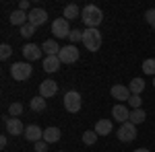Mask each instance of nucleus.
<instances>
[{
	"label": "nucleus",
	"mask_w": 155,
	"mask_h": 152,
	"mask_svg": "<svg viewBox=\"0 0 155 152\" xmlns=\"http://www.w3.org/2000/svg\"><path fill=\"white\" fill-rule=\"evenodd\" d=\"M81 21L87 25V29H97V25H101V21H104V12L95 4H87L81 11Z\"/></svg>",
	"instance_id": "obj_1"
},
{
	"label": "nucleus",
	"mask_w": 155,
	"mask_h": 152,
	"mask_svg": "<svg viewBox=\"0 0 155 152\" xmlns=\"http://www.w3.org/2000/svg\"><path fill=\"white\" fill-rule=\"evenodd\" d=\"M83 45L89 51H97L101 47V33L97 29H85L83 31Z\"/></svg>",
	"instance_id": "obj_2"
},
{
	"label": "nucleus",
	"mask_w": 155,
	"mask_h": 152,
	"mask_svg": "<svg viewBox=\"0 0 155 152\" xmlns=\"http://www.w3.org/2000/svg\"><path fill=\"white\" fill-rule=\"evenodd\" d=\"M33 74V68H31V64L29 62H17V64H12L11 66V76L15 80H27L29 76Z\"/></svg>",
	"instance_id": "obj_3"
},
{
	"label": "nucleus",
	"mask_w": 155,
	"mask_h": 152,
	"mask_svg": "<svg viewBox=\"0 0 155 152\" xmlns=\"http://www.w3.org/2000/svg\"><path fill=\"white\" fill-rule=\"evenodd\" d=\"M116 136H118L120 142H132L137 138V126L130 123V121H126V123H122L116 132Z\"/></svg>",
	"instance_id": "obj_4"
},
{
	"label": "nucleus",
	"mask_w": 155,
	"mask_h": 152,
	"mask_svg": "<svg viewBox=\"0 0 155 152\" xmlns=\"http://www.w3.org/2000/svg\"><path fill=\"white\" fill-rule=\"evenodd\" d=\"M81 105H83V101H81V95L77 93V91H68V93L64 95V107H66V111L77 113L81 109Z\"/></svg>",
	"instance_id": "obj_5"
},
{
	"label": "nucleus",
	"mask_w": 155,
	"mask_h": 152,
	"mask_svg": "<svg viewBox=\"0 0 155 152\" xmlns=\"http://www.w3.org/2000/svg\"><path fill=\"white\" fill-rule=\"evenodd\" d=\"M52 33L56 39H64V37L71 35V27H68V21L66 19H56L52 23Z\"/></svg>",
	"instance_id": "obj_6"
},
{
	"label": "nucleus",
	"mask_w": 155,
	"mask_h": 152,
	"mask_svg": "<svg viewBox=\"0 0 155 152\" xmlns=\"http://www.w3.org/2000/svg\"><path fill=\"white\" fill-rule=\"evenodd\" d=\"M58 58L62 64H74L77 60H79V49L74 45H64L62 49H60Z\"/></svg>",
	"instance_id": "obj_7"
},
{
	"label": "nucleus",
	"mask_w": 155,
	"mask_h": 152,
	"mask_svg": "<svg viewBox=\"0 0 155 152\" xmlns=\"http://www.w3.org/2000/svg\"><path fill=\"white\" fill-rule=\"evenodd\" d=\"M46 21H48V12L44 11V8H31L29 11V23L33 25V27L46 25Z\"/></svg>",
	"instance_id": "obj_8"
},
{
	"label": "nucleus",
	"mask_w": 155,
	"mask_h": 152,
	"mask_svg": "<svg viewBox=\"0 0 155 152\" xmlns=\"http://www.w3.org/2000/svg\"><path fill=\"white\" fill-rule=\"evenodd\" d=\"M6 132H8L11 136H21V134H25L23 121H21L19 117H11V119H6Z\"/></svg>",
	"instance_id": "obj_9"
},
{
	"label": "nucleus",
	"mask_w": 155,
	"mask_h": 152,
	"mask_svg": "<svg viewBox=\"0 0 155 152\" xmlns=\"http://www.w3.org/2000/svg\"><path fill=\"white\" fill-rule=\"evenodd\" d=\"M23 136H25V140H27V142H33V144H35V142L44 140V129L39 128V126H27Z\"/></svg>",
	"instance_id": "obj_10"
},
{
	"label": "nucleus",
	"mask_w": 155,
	"mask_h": 152,
	"mask_svg": "<svg viewBox=\"0 0 155 152\" xmlns=\"http://www.w3.org/2000/svg\"><path fill=\"white\" fill-rule=\"evenodd\" d=\"M56 93H58L56 80H44L41 84H39V95H41L44 99H50V97H54Z\"/></svg>",
	"instance_id": "obj_11"
},
{
	"label": "nucleus",
	"mask_w": 155,
	"mask_h": 152,
	"mask_svg": "<svg viewBox=\"0 0 155 152\" xmlns=\"http://www.w3.org/2000/svg\"><path fill=\"white\" fill-rule=\"evenodd\" d=\"M41 47L35 45V43H27V45H23V56L25 60H29V62H33V60H39L41 58Z\"/></svg>",
	"instance_id": "obj_12"
},
{
	"label": "nucleus",
	"mask_w": 155,
	"mask_h": 152,
	"mask_svg": "<svg viewBox=\"0 0 155 152\" xmlns=\"http://www.w3.org/2000/svg\"><path fill=\"white\" fill-rule=\"evenodd\" d=\"M130 88L128 86H124V84H114L112 86V97L114 99H118V101H128L130 99Z\"/></svg>",
	"instance_id": "obj_13"
},
{
	"label": "nucleus",
	"mask_w": 155,
	"mask_h": 152,
	"mask_svg": "<svg viewBox=\"0 0 155 152\" xmlns=\"http://www.w3.org/2000/svg\"><path fill=\"white\" fill-rule=\"evenodd\" d=\"M112 117H114L116 121H120V123H126L128 117H130V111H128L124 105H114V109H112Z\"/></svg>",
	"instance_id": "obj_14"
},
{
	"label": "nucleus",
	"mask_w": 155,
	"mask_h": 152,
	"mask_svg": "<svg viewBox=\"0 0 155 152\" xmlns=\"http://www.w3.org/2000/svg\"><path fill=\"white\" fill-rule=\"evenodd\" d=\"M60 64H62V62H60L58 56H46L44 66H41V68H44V72H50V74H52V72H58Z\"/></svg>",
	"instance_id": "obj_15"
},
{
	"label": "nucleus",
	"mask_w": 155,
	"mask_h": 152,
	"mask_svg": "<svg viewBox=\"0 0 155 152\" xmlns=\"http://www.w3.org/2000/svg\"><path fill=\"white\" fill-rule=\"evenodd\" d=\"M41 49L46 51V56H58L62 47L58 45V41H56V39H46V41H44V45H41Z\"/></svg>",
	"instance_id": "obj_16"
},
{
	"label": "nucleus",
	"mask_w": 155,
	"mask_h": 152,
	"mask_svg": "<svg viewBox=\"0 0 155 152\" xmlns=\"http://www.w3.org/2000/svg\"><path fill=\"white\" fill-rule=\"evenodd\" d=\"M60 138H62V132L58 128H46L44 129V142L52 144V142H58Z\"/></svg>",
	"instance_id": "obj_17"
},
{
	"label": "nucleus",
	"mask_w": 155,
	"mask_h": 152,
	"mask_svg": "<svg viewBox=\"0 0 155 152\" xmlns=\"http://www.w3.org/2000/svg\"><path fill=\"white\" fill-rule=\"evenodd\" d=\"M11 23H12V25H19V27H23L25 23H29V14H25L23 11H12V12H11Z\"/></svg>",
	"instance_id": "obj_18"
},
{
	"label": "nucleus",
	"mask_w": 155,
	"mask_h": 152,
	"mask_svg": "<svg viewBox=\"0 0 155 152\" xmlns=\"http://www.w3.org/2000/svg\"><path fill=\"white\" fill-rule=\"evenodd\" d=\"M95 132L99 136H107V134H112V121L110 119H99L95 123Z\"/></svg>",
	"instance_id": "obj_19"
},
{
	"label": "nucleus",
	"mask_w": 155,
	"mask_h": 152,
	"mask_svg": "<svg viewBox=\"0 0 155 152\" xmlns=\"http://www.w3.org/2000/svg\"><path fill=\"white\" fill-rule=\"evenodd\" d=\"M29 107L33 109V111H46V99L41 97V95H37V97H33L31 101H29Z\"/></svg>",
	"instance_id": "obj_20"
},
{
	"label": "nucleus",
	"mask_w": 155,
	"mask_h": 152,
	"mask_svg": "<svg viewBox=\"0 0 155 152\" xmlns=\"http://www.w3.org/2000/svg\"><path fill=\"white\" fill-rule=\"evenodd\" d=\"M145 117H147V113H145L143 109H132V111H130V117H128V121L137 126V123H143Z\"/></svg>",
	"instance_id": "obj_21"
},
{
	"label": "nucleus",
	"mask_w": 155,
	"mask_h": 152,
	"mask_svg": "<svg viewBox=\"0 0 155 152\" xmlns=\"http://www.w3.org/2000/svg\"><path fill=\"white\" fill-rule=\"evenodd\" d=\"M128 88H130L132 95H141V93H143V88H145V80H143V78H132L130 84H128Z\"/></svg>",
	"instance_id": "obj_22"
},
{
	"label": "nucleus",
	"mask_w": 155,
	"mask_h": 152,
	"mask_svg": "<svg viewBox=\"0 0 155 152\" xmlns=\"http://www.w3.org/2000/svg\"><path fill=\"white\" fill-rule=\"evenodd\" d=\"M64 19H66V21L79 19V6H77V4H68V6L64 8Z\"/></svg>",
	"instance_id": "obj_23"
},
{
	"label": "nucleus",
	"mask_w": 155,
	"mask_h": 152,
	"mask_svg": "<svg viewBox=\"0 0 155 152\" xmlns=\"http://www.w3.org/2000/svg\"><path fill=\"white\" fill-rule=\"evenodd\" d=\"M97 138H99V134H97L95 129H87V132L83 134V142L87 144V146L95 144V142H97Z\"/></svg>",
	"instance_id": "obj_24"
},
{
	"label": "nucleus",
	"mask_w": 155,
	"mask_h": 152,
	"mask_svg": "<svg viewBox=\"0 0 155 152\" xmlns=\"http://www.w3.org/2000/svg\"><path fill=\"white\" fill-rule=\"evenodd\" d=\"M143 70H145V74H153L155 76V60L153 58H149V60L143 62Z\"/></svg>",
	"instance_id": "obj_25"
},
{
	"label": "nucleus",
	"mask_w": 155,
	"mask_h": 152,
	"mask_svg": "<svg viewBox=\"0 0 155 152\" xmlns=\"http://www.w3.org/2000/svg\"><path fill=\"white\" fill-rule=\"evenodd\" d=\"M21 35H23V37H27V39H29V37H31V35H35V27H33V25H31V23H25L23 27H21Z\"/></svg>",
	"instance_id": "obj_26"
},
{
	"label": "nucleus",
	"mask_w": 155,
	"mask_h": 152,
	"mask_svg": "<svg viewBox=\"0 0 155 152\" xmlns=\"http://www.w3.org/2000/svg\"><path fill=\"white\" fill-rule=\"evenodd\" d=\"M68 39H71V45H74L77 41H83V31H79V29H72L71 35H68Z\"/></svg>",
	"instance_id": "obj_27"
},
{
	"label": "nucleus",
	"mask_w": 155,
	"mask_h": 152,
	"mask_svg": "<svg viewBox=\"0 0 155 152\" xmlns=\"http://www.w3.org/2000/svg\"><path fill=\"white\" fill-rule=\"evenodd\" d=\"M141 103H143L141 95H130V99H128V105H130L132 109H141Z\"/></svg>",
	"instance_id": "obj_28"
},
{
	"label": "nucleus",
	"mask_w": 155,
	"mask_h": 152,
	"mask_svg": "<svg viewBox=\"0 0 155 152\" xmlns=\"http://www.w3.org/2000/svg\"><path fill=\"white\" fill-rule=\"evenodd\" d=\"M11 54H12V47L8 45V43H2V45H0V58L2 60H8Z\"/></svg>",
	"instance_id": "obj_29"
},
{
	"label": "nucleus",
	"mask_w": 155,
	"mask_h": 152,
	"mask_svg": "<svg viewBox=\"0 0 155 152\" xmlns=\"http://www.w3.org/2000/svg\"><path fill=\"white\" fill-rule=\"evenodd\" d=\"M8 113H11L12 117H19L23 113V105H21V103H12V105L8 107Z\"/></svg>",
	"instance_id": "obj_30"
},
{
	"label": "nucleus",
	"mask_w": 155,
	"mask_h": 152,
	"mask_svg": "<svg viewBox=\"0 0 155 152\" xmlns=\"http://www.w3.org/2000/svg\"><path fill=\"white\" fill-rule=\"evenodd\" d=\"M145 21L151 25V27H155V8H149V11L145 12Z\"/></svg>",
	"instance_id": "obj_31"
},
{
	"label": "nucleus",
	"mask_w": 155,
	"mask_h": 152,
	"mask_svg": "<svg viewBox=\"0 0 155 152\" xmlns=\"http://www.w3.org/2000/svg\"><path fill=\"white\" fill-rule=\"evenodd\" d=\"M35 152H48V142H44V140H39V142H35Z\"/></svg>",
	"instance_id": "obj_32"
},
{
	"label": "nucleus",
	"mask_w": 155,
	"mask_h": 152,
	"mask_svg": "<svg viewBox=\"0 0 155 152\" xmlns=\"http://www.w3.org/2000/svg\"><path fill=\"white\" fill-rule=\"evenodd\" d=\"M27 8H29V0H21V2H19V11H27Z\"/></svg>",
	"instance_id": "obj_33"
},
{
	"label": "nucleus",
	"mask_w": 155,
	"mask_h": 152,
	"mask_svg": "<svg viewBox=\"0 0 155 152\" xmlns=\"http://www.w3.org/2000/svg\"><path fill=\"white\" fill-rule=\"evenodd\" d=\"M0 146H2V148L6 146V136H2V138H0Z\"/></svg>",
	"instance_id": "obj_34"
},
{
	"label": "nucleus",
	"mask_w": 155,
	"mask_h": 152,
	"mask_svg": "<svg viewBox=\"0 0 155 152\" xmlns=\"http://www.w3.org/2000/svg\"><path fill=\"white\" fill-rule=\"evenodd\" d=\"M134 152H149V150H147V148H137Z\"/></svg>",
	"instance_id": "obj_35"
},
{
	"label": "nucleus",
	"mask_w": 155,
	"mask_h": 152,
	"mask_svg": "<svg viewBox=\"0 0 155 152\" xmlns=\"http://www.w3.org/2000/svg\"><path fill=\"white\" fill-rule=\"evenodd\" d=\"M153 86H155V80H153Z\"/></svg>",
	"instance_id": "obj_36"
},
{
	"label": "nucleus",
	"mask_w": 155,
	"mask_h": 152,
	"mask_svg": "<svg viewBox=\"0 0 155 152\" xmlns=\"http://www.w3.org/2000/svg\"><path fill=\"white\" fill-rule=\"evenodd\" d=\"M60 152H62V150H60Z\"/></svg>",
	"instance_id": "obj_37"
}]
</instances>
